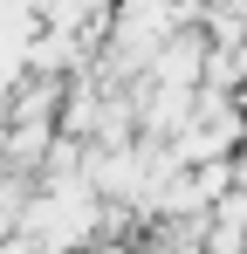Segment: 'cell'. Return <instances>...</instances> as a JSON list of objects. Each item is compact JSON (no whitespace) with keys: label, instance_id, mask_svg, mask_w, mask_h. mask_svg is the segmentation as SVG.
Wrapping results in <instances>:
<instances>
[{"label":"cell","instance_id":"6da1fadb","mask_svg":"<svg viewBox=\"0 0 247 254\" xmlns=\"http://www.w3.org/2000/svg\"><path fill=\"white\" fill-rule=\"evenodd\" d=\"M76 254H137V241H89V248H76Z\"/></svg>","mask_w":247,"mask_h":254}]
</instances>
